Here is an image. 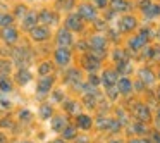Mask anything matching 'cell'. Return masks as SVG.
I'll return each instance as SVG.
<instances>
[{
    "mask_svg": "<svg viewBox=\"0 0 160 143\" xmlns=\"http://www.w3.org/2000/svg\"><path fill=\"white\" fill-rule=\"evenodd\" d=\"M50 71H52V66H50V62H43L42 66H40V74H42V76H47Z\"/></svg>",
    "mask_w": 160,
    "mask_h": 143,
    "instance_id": "23",
    "label": "cell"
},
{
    "mask_svg": "<svg viewBox=\"0 0 160 143\" xmlns=\"http://www.w3.org/2000/svg\"><path fill=\"white\" fill-rule=\"evenodd\" d=\"M48 36H50V33L47 28H33L31 29V38L35 40V42H43V40H47Z\"/></svg>",
    "mask_w": 160,
    "mask_h": 143,
    "instance_id": "4",
    "label": "cell"
},
{
    "mask_svg": "<svg viewBox=\"0 0 160 143\" xmlns=\"http://www.w3.org/2000/svg\"><path fill=\"white\" fill-rule=\"evenodd\" d=\"M79 18L86 19V21H93V19H97V11L91 5H79Z\"/></svg>",
    "mask_w": 160,
    "mask_h": 143,
    "instance_id": "3",
    "label": "cell"
},
{
    "mask_svg": "<svg viewBox=\"0 0 160 143\" xmlns=\"http://www.w3.org/2000/svg\"><path fill=\"white\" fill-rule=\"evenodd\" d=\"M117 88H119V91H121V93L126 95V93H129V91H131L132 84H131V81H129L128 78H122V79H119Z\"/></svg>",
    "mask_w": 160,
    "mask_h": 143,
    "instance_id": "10",
    "label": "cell"
},
{
    "mask_svg": "<svg viewBox=\"0 0 160 143\" xmlns=\"http://www.w3.org/2000/svg\"><path fill=\"white\" fill-rule=\"evenodd\" d=\"M36 19H38V16L36 14H28L24 19V24H22V28L24 29H33V26L36 24Z\"/></svg>",
    "mask_w": 160,
    "mask_h": 143,
    "instance_id": "14",
    "label": "cell"
},
{
    "mask_svg": "<svg viewBox=\"0 0 160 143\" xmlns=\"http://www.w3.org/2000/svg\"><path fill=\"white\" fill-rule=\"evenodd\" d=\"M55 60H57V64H60V66H67V64L71 62V52L66 49V47H60V49L55 52Z\"/></svg>",
    "mask_w": 160,
    "mask_h": 143,
    "instance_id": "1",
    "label": "cell"
},
{
    "mask_svg": "<svg viewBox=\"0 0 160 143\" xmlns=\"http://www.w3.org/2000/svg\"><path fill=\"white\" fill-rule=\"evenodd\" d=\"M62 131H64V138H74L76 136V129L71 128V126H66Z\"/></svg>",
    "mask_w": 160,
    "mask_h": 143,
    "instance_id": "21",
    "label": "cell"
},
{
    "mask_svg": "<svg viewBox=\"0 0 160 143\" xmlns=\"http://www.w3.org/2000/svg\"><path fill=\"white\" fill-rule=\"evenodd\" d=\"M114 59H115V60H124V59H126V54L121 52V50H117V52L114 54Z\"/></svg>",
    "mask_w": 160,
    "mask_h": 143,
    "instance_id": "26",
    "label": "cell"
},
{
    "mask_svg": "<svg viewBox=\"0 0 160 143\" xmlns=\"http://www.w3.org/2000/svg\"><path fill=\"white\" fill-rule=\"evenodd\" d=\"M57 43L60 47H69L72 43V38H71V33L67 29H60L59 35H57Z\"/></svg>",
    "mask_w": 160,
    "mask_h": 143,
    "instance_id": "5",
    "label": "cell"
},
{
    "mask_svg": "<svg viewBox=\"0 0 160 143\" xmlns=\"http://www.w3.org/2000/svg\"><path fill=\"white\" fill-rule=\"evenodd\" d=\"M98 5H100V7H105V5H107V0H98Z\"/></svg>",
    "mask_w": 160,
    "mask_h": 143,
    "instance_id": "31",
    "label": "cell"
},
{
    "mask_svg": "<svg viewBox=\"0 0 160 143\" xmlns=\"http://www.w3.org/2000/svg\"><path fill=\"white\" fill-rule=\"evenodd\" d=\"M0 143H5V136H2V135H0Z\"/></svg>",
    "mask_w": 160,
    "mask_h": 143,
    "instance_id": "33",
    "label": "cell"
},
{
    "mask_svg": "<svg viewBox=\"0 0 160 143\" xmlns=\"http://www.w3.org/2000/svg\"><path fill=\"white\" fill-rule=\"evenodd\" d=\"M98 66H100V64H98V59L93 55V54H91V55H88V57H84V67H86V69L95 71Z\"/></svg>",
    "mask_w": 160,
    "mask_h": 143,
    "instance_id": "11",
    "label": "cell"
},
{
    "mask_svg": "<svg viewBox=\"0 0 160 143\" xmlns=\"http://www.w3.org/2000/svg\"><path fill=\"white\" fill-rule=\"evenodd\" d=\"M122 29H126V31H128V29H132V28H134V26H136V19L134 18H132V16H128V18H124V19H122Z\"/></svg>",
    "mask_w": 160,
    "mask_h": 143,
    "instance_id": "16",
    "label": "cell"
},
{
    "mask_svg": "<svg viewBox=\"0 0 160 143\" xmlns=\"http://www.w3.org/2000/svg\"><path fill=\"white\" fill-rule=\"evenodd\" d=\"M0 90H4V91H11V83H9L7 78H0Z\"/></svg>",
    "mask_w": 160,
    "mask_h": 143,
    "instance_id": "22",
    "label": "cell"
},
{
    "mask_svg": "<svg viewBox=\"0 0 160 143\" xmlns=\"http://www.w3.org/2000/svg\"><path fill=\"white\" fill-rule=\"evenodd\" d=\"M66 26L69 29H74V31H79L81 28H83V24H81V18L79 16H69L67 18V21H66Z\"/></svg>",
    "mask_w": 160,
    "mask_h": 143,
    "instance_id": "8",
    "label": "cell"
},
{
    "mask_svg": "<svg viewBox=\"0 0 160 143\" xmlns=\"http://www.w3.org/2000/svg\"><path fill=\"white\" fill-rule=\"evenodd\" d=\"M155 141H157V143H160V135H155Z\"/></svg>",
    "mask_w": 160,
    "mask_h": 143,
    "instance_id": "32",
    "label": "cell"
},
{
    "mask_svg": "<svg viewBox=\"0 0 160 143\" xmlns=\"http://www.w3.org/2000/svg\"><path fill=\"white\" fill-rule=\"evenodd\" d=\"M78 126L83 129H90L91 128V117H88V115H78Z\"/></svg>",
    "mask_w": 160,
    "mask_h": 143,
    "instance_id": "15",
    "label": "cell"
},
{
    "mask_svg": "<svg viewBox=\"0 0 160 143\" xmlns=\"http://www.w3.org/2000/svg\"><path fill=\"white\" fill-rule=\"evenodd\" d=\"M143 43H145V35H139V36H136V38H132L131 42H129V45H131L132 50H138L139 47H143Z\"/></svg>",
    "mask_w": 160,
    "mask_h": 143,
    "instance_id": "18",
    "label": "cell"
},
{
    "mask_svg": "<svg viewBox=\"0 0 160 143\" xmlns=\"http://www.w3.org/2000/svg\"><path fill=\"white\" fill-rule=\"evenodd\" d=\"M55 143H62V141H55Z\"/></svg>",
    "mask_w": 160,
    "mask_h": 143,
    "instance_id": "36",
    "label": "cell"
},
{
    "mask_svg": "<svg viewBox=\"0 0 160 143\" xmlns=\"http://www.w3.org/2000/svg\"><path fill=\"white\" fill-rule=\"evenodd\" d=\"M16 14H18V16H24V14H26V9H24V7H18Z\"/></svg>",
    "mask_w": 160,
    "mask_h": 143,
    "instance_id": "28",
    "label": "cell"
},
{
    "mask_svg": "<svg viewBox=\"0 0 160 143\" xmlns=\"http://www.w3.org/2000/svg\"><path fill=\"white\" fill-rule=\"evenodd\" d=\"M152 57H153L155 60H158V59H160V47H157L155 50H152Z\"/></svg>",
    "mask_w": 160,
    "mask_h": 143,
    "instance_id": "27",
    "label": "cell"
},
{
    "mask_svg": "<svg viewBox=\"0 0 160 143\" xmlns=\"http://www.w3.org/2000/svg\"><path fill=\"white\" fill-rule=\"evenodd\" d=\"M29 78H31V74H29L26 69H22V71H19V73H18V83L19 84H26L29 81Z\"/></svg>",
    "mask_w": 160,
    "mask_h": 143,
    "instance_id": "19",
    "label": "cell"
},
{
    "mask_svg": "<svg viewBox=\"0 0 160 143\" xmlns=\"http://www.w3.org/2000/svg\"><path fill=\"white\" fill-rule=\"evenodd\" d=\"M139 76H141V79L145 81V83H153V74H152V71L150 69H141L139 71Z\"/></svg>",
    "mask_w": 160,
    "mask_h": 143,
    "instance_id": "20",
    "label": "cell"
},
{
    "mask_svg": "<svg viewBox=\"0 0 160 143\" xmlns=\"http://www.w3.org/2000/svg\"><path fill=\"white\" fill-rule=\"evenodd\" d=\"M112 9L114 11H128L129 4L124 2V0H112Z\"/></svg>",
    "mask_w": 160,
    "mask_h": 143,
    "instance_id": "17",
    "label": "cell"
},
{
    "mask_svg": "<svg viewBox=\"0 0 160 143\" xmlns=\"http://www.w3.org/2000/svg\"><path fill=\"white\" fill-rule=\"evenodd\" d=\"M103 84L105 86H112V84H115V81H117V73H115V71H105L103 73Z\"/></svg>",
    "mask_w": 160,
    "mask_h": 143,
    "instance_id": "9",
    "label": "cell"
},
{
    "mask_svg": "<svg viewBox=\"0 0 160 143\" xmlns=\"http://www.w3.org/2000/svg\"><path fill=\"white\" fill-rule=\"evenodd\" d=\"M129 143H150V141H145V140H131Z\"/></svg>",
    "mask_w": 160,
    "mask_h": 143,
    "instance_id": "30",
    "label": "cell"
},
{
    "mask_svg": "<svg viewBox=\"0 0 160 143\" xmlns=\"http://www.w3.org/2000/svg\"><path fill=\"white\" fill-rule=\"evenodd\" d=\"M52 84H53L52 78H50V76H43L42 79L38 81V91H40V93H48L50 88H52Z\"/></svg>",
    "mask_w": 160,
    "mask_h": 143,
    "instance_id": "7",
    "label": "cell"
},
{
    "mask_svg": "<svg viewBox=\"0 0 160 143\" xmlns=\"http://www.w3.org/2000/svg\"><path fill=\"white\" fill-rule=\"evenodd\" d=\"M67 126V121L64 117H55L52 121V128H53V131H62L64 128Z\"/></svg>",
    "mask_w": 160,
    "mask_h": 143,
    "instance_id": "13",
    "label": "cell"
},
{
    "mask_svg": "<svg viewBox=\"0 0 160 143\" xmlns=\"http://www.w3.org/2000/svg\"><path fill=\"white\" fill-rule=\"evenodd\" d=\"M12 23V18L9 14H2L0 16V26H11Z\"/></svg>",
    "mask_w": 160,
    "mask_h": 143,
    "instance_id": "24",
    "label": "cell"
},
{
    "mask_svg": "<svg viewBox=\"0 0 160 143\" xmlns=\"http://www.w3.org/2000/svg\"><path fill=\"white\" fill-rule=\"evenodd\" d=\"M90 83H93V84H98V79H97V76H93V74H91V76H90Z\"/></svg>",
    "mask_w": 160,
    "mask_h": 143,
    "instance_id": "29",
    "label": "cell"
},
{
    "mask_svg": "<svg viewBox=\"0 0 160 143\" xmlns=\"http://www.w3.org/2000/svg\"><path fill=\"white\" fill-rule=\"evenodd\" d=\"M157 124L160 126V112H158V117H157Z\"/></svg>",
    "mask_w": 160,
    "mask_h": 143,
    "instance_id": "34",
    "label": "cell"
},
{
    "mask_svg": "<svg viewBox=\"0 0 160 143\" xmlns=\"http://www.w3.org/2000/svg\"><path fill=\"white\" fill-rule=\"evenodd\" d=\"M158 98H160V90H158Z\"/></svg>",
    "mask_w": 160,
    "mask_h": 143,
    "instance_id": "35",
    "label": "cell"
},
{
    "mask_svg": "<svg viewBox=\"0 0 160 143\" xmlns=\"http://www.w3.org/2000/svg\"><path fill=\"white\" fill-rule=\"evenodd\" d=\"M40 21L47 23V24H53V23L57 21V16L52 14V12H48V11H43L42 14H40Z\"/></svg>",
    "mask_w": 160,
    "mask_h": 143,
    "instance_id": "12",
    "label": "cell"
},
{
    "mask_svg": "<svg viewBox=\"0 0 160 143\" xmlns=\"http://www.w3.org/2000/svg\"><path fill=\"white\" fill-rule=\"evenodd\" d=\"M2 38L7 43H16L18 42V31L14 28H11V26H5V29L2 31Z\"/></svg>",
    "mask_w": 160,
    "mask_h": 143,
    "instance_id": "6",
    "label": "cell"
},
{
    "mask_svg": "<svg viewBox=\"0 0 160 143\" xmlns=\"http://www.w3.org/2000/svg\"><path fill=\"white\" fill-rule=\"evenodd\" d=\"M50 115H52V109H50V105H43V107H42V117L43 119H48Z\"/></svg>",
    "mask_w": 160,
    "mask_h": 143,
    "instance_id": "25",
    "label": "cell"
},
{
    "mask_svg": "<svg viewBox=\"0 0 160 143\" xmlns=\"http://www.w3.org/2000/svg\"><path fill=\"white\" fill-rule=\"evenodd\" d=\"M134 115H136V119H139L141 122L150 121V110L146 109V105H143V104H138L134 107Z\"/></svg>",
    "mask_w": 160,
    "mask_h": 143,
    "instance_id": "2",
    "label": "cell"
}]
</instances>
